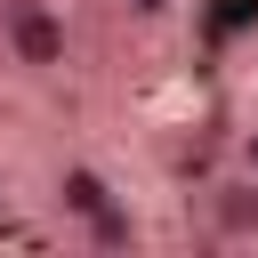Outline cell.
<instances>
[{
  "label": "cell",
  "mask_w": 258,
  "mask_h": 258,
  "mask_svg": "<svg viewBox=\"0 0 258 258\" xmlns=\"http://www.w3.org/2000/svg\"><path fill=\"white\" fill-rule=\"evenodd\" d=\"M0 56L24 81H56L73 64V24L56 0H0Z\"/></svg>",
  "instance_id": "1"
},
{
  "label": "cell",
  "mask_w": 258,
  "mask_h": 258,
  "mask_svg": "<svg viewBox=\"0 0 258 258\" xmlns=\"http://www.w3.org/2000/svg\"><path fill=\"white\" fill-rule=\"evenodd\" d=\"M202 234L218 250H258V177L234 161L202 185Z\"/></svg>",
  "instance_id": "2"
},
{
  "label": "cell",
  "mask_w": 258,
  "mask_h": 258,
  "mask_svg": "<svg viewBox=\"0 0 258 258\" xmlns=\"http://www.w3.org/2000/svg\"><path fill=\"white\" fill-rule=\"evenodd\" d=\"M48 194H56V218H64V226H81V218H97V210H105V202H113L121 185H113V177H105L97 161H56Z\"/></svg>",
  "instance_id": "3"
},
{
  "label": "cell",
  "mask_w": 258,
  "mask_h": 258,
  "mask_svg": "<svg viewBox=\"0 0 258 258\" xmlns=\"http://www.w3.org/2000/svg\"><path fill=\"white\" fill-rule=\"evenodd\" d=\"M73 242H81V250H145V218L129 210V194H113L97 218L73 226Z\"/></svg>",
  "instance_id": "4"
},
{
  "label": "cell",
  "mask_w": 258,
  "mask_h": 258,
  "mask_svg": "<svg viewBox=\"0 0 258 258\" xmlns=\"http://www.w3.org/2000/svg\"><path fill=\"white\" fill-rule=\"evenodd\" d=\"M121 8H129V16H137V24H161V16H169V8H177V0H121Z\"/></svg>",
  "instance_id": "5"
},
{
  "label": "cell",
  "mask_w": 258,
  "mask_h": 258,
  "mask_svg": "<svg viewBox=\"0 0 258 258\" xmlns=\"http://www.w3.org/2000/svg\"><path fill=\"white\" fill-rule=\"evenodd\" d=\"M234 161H242V169H250V177H258V121H250V129H242V137H234Z\"/></svg>",
  "instance_id": "6"
}]
</instances>
